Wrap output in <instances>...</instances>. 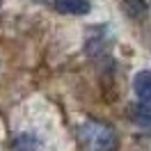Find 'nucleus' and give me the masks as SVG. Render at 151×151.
Here are the masks:
<instances>
[{
    "mask_svg": "<svg viewBox=\"0 0 151 151\" xmlns=\"http://www.w3.org/2000/svg\"><path fill=\"white\" fill-rule=\"evenodd\" d=\"M80 140L85 151H114L117 149V133L112 126L103 122H87L80 128Z\"/></svg>",
    "mask_w": 151,
    "mask_h": 151,
    "instance_id": "f257e3e1",
    "label": "nucleus"
},
{
    "mask_svg": "<svg viewBox=\"0 0 151 151\" xmlns=\"http://www.w3.org/2000/svg\"><path fill=\"white\" fill-rule=\"evenodd\" d=\"M133 89L140 99L142 105H149L151 108V71H140L133 78Z\"/></svg>",
    "mask_w": 151,
    "mask_h": 151,
    "instance_id": "f03ea898",
    "label": "nucleus"
},
{
    "mask_svg": "<svg viewBox=\"0 0 151 151\" xmlns=\"http://www.w3.org/2000/svg\"><path fill=\"white\" fill-rule=\"evenodd\" d=\"M55 9L69 16H85L92 12L89 0H55Z\"/></svg>",
    "mask_w": 151,
    "mask_h": 151,
    "instance_id": "7ed1b4c3",
    "label": "nucleus"
},
{
    "mask_svg": "<svg viewBox=\"0 0 151 151\" xmlns=\"http://www.w3.org/2000/svg\"><path fill=\"white\" fill-rule=\"evenodd\" d=\"M128 117H131L133 124L137 126H144V128H151V108L142 103H133L128 108Z\"/></svg>",
    "mask_w": 151,
    "mask_h": 151,
    "instance_id": "20e7f679",
    "label": "nucleus"
},
{
    "mask_svg": "<svg viewBox=\"0 0 151 151\" xmlns=\"http://www.w3.org/2000/svg\"><path fill=\"white\" fill-rule=\"evenodd\" d=\"M12 151H39V137L32 133H21L12 142Z\"/></svg>",
    "mask_w": 151,
    "mask_h": 151,
    "instance_id": "39448f33",
    "label": "nucleus"
},
{
    "mask_svg": "<svg viewBox=\"0 0 151 151\" xmlns=\"http://www.w3.org/2000/svg\"><path fill=\"white\" fill-rule=\"evenodd\" d=\"M122 5H124V12L128 16H142L147 12V2L144 0H124Z\"/></svg>",
    "mask_w": 151,
    "mask_h": 151,
    "instance_id": "423d86ee",
    "label": "nucleus"
}]
</instances>
